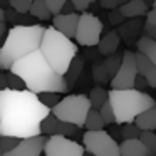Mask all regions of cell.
Here are the masks:
<instances>
[{"label":"cell","instance_id":"6da1fadb","mask_svg":"<svg viewBox=\"0 0 156 156\" xmlns=\"http://www.w3.org/2000/svg\"><path fill=\"white\" fill-rule=\"evenodd\" d=\"M51 114L37 94L22 91H4V104L0 111V136H15L19 139L41 134V122Z\"/></svg>","mask_w":156,"mask_h":156},{"label":"cell","instance_id":"7a4b0ae2","mask_svg":"<svg viewBox=\"0 0 156 156\" xmlns=\"http://www.w3.org/2000/svg\"><path fill=\"white\" fill-rule=\"evenodd\" d=\"M9 71L14 72L15 76H19L24 81L27 91L34 92L37 96L42 92L62 94L69 89L64 76H59L57 72L52 71L51 66L45 62V59L39 52V49L27 54L25 57L15 61Z\"/></svg>","mask_w":156,"mask_h":156},{"label":"cell","instance_id":"3957f363","mask_svg":"<svg viewBox=\"0 0 156 156\" xmlns=\"http://www.w3.org/2000/svg\"><path fill=\"white\" fill-rule=\"evenodd\" d=\"M45 29L39 24L14 25L0 47V69L9 71L15 61L37 51Z\"/></svg>","mask_w":156,"mask_h":156},{"label":"cell","instance_id":"277c9868","mask_svg":"<svg viewBox=\"0 0 156 156\" xmlns=\"http://www.w3.org/2000/svg\"><path fill=\"white\" fill-rule=\"evenodd\" d=\"M39 52L51 66L52 71L57 72L59 76H64L72 59L77 55V44H74L72 39H67L61 32H57L54 27H47L41 39Z\"/></svg>","mask_w":156,"mask_h":156},{"label":"cell","instance_id":"5b68a950","mask_svg":"<svg viewBox=\"0 0 156 156\" xmlns=\"http://www.w3.org/2000/svg\"><path fill=\"white\" fill-rule=\"evenodd\" d=\"M108 101L116 124L133 122L138 114L156 106V101L151 96L138 89H111L108 91Z\"/></svg>","mask_w":156,"mask_h":156},{"label":"cell","instance_id":"8992f818","mask_svg":"<svg viewBox=\"0 0 156 156\" xmlns=\"http://www.w3.org/2000/svg\"><path fill=\"white\" fill-rule=\"evenodd\" d=\"M89 109H91V102H89L87 96L71 94V96H66L64 99H61L51 109V114L64 122L74 124L76 128H82Z\"/></svg>","mask_w":156,"mask_h":156},{"label":"cell","instance_id":"52a82bcc","mask_svg":"<svg viewBox=\"0 0 156 156\" xmlns=\"http://www.w3.org/2000/svg\"><path fill=\"white\" fill-rule=\"evenodd\" d=\"M86 153L91 156H119V144L109 136L106 129L101 131H86L82 136Z\"/></svg>","mask_w":156,"mask_h":156},{"label":"cell","instance_id":"ba28073f","mask_svg":"<svg viewBox=\"0 0 156 156\" xmlns=\"http://www.w3.org/2000/svg\"><path fill=\"white\" fill-rule=\"evenodd\" d=\"M102 29H104L102 22L96 15L89 14V12H82V14H79V22L74 39L82 47H94L101 39Z\"/></svg>","mask_w":156,"mask_h":156},{"label":"cell","instance_id":"9c48e42d","mask_svg":"<svg viewBox=\"0 0 156 156\" xmlns=\"http://www.w3.org/2000/svg\"><path fill=\"white\" fill-rule=\"evenodd\" d=\"M138 76L134 61V52L124 51L121 57V66L111 79V89H134V79Z\"/></svg>","mask_w":156,"mask_h":156},{"label":"cell","instance_id":"30bf717a","mask_svg":"<svg viewBox=\"0 0 156 156\" xmlns=\"http://www.w3.org/2000/svg\"><path fill=\"white\" fill-rule=\"evenodd\" d=\"M44 156H82L84 148L77 141H72L67 136H49L45 138Z\"/></svg>","mask_w":156,"mask_h":156},{"label":"cell","instance_id":"8fae6325","mask_svg":"<svg viewBox=\"0 0 156 156\" xmlns=\"http://www.w3.org/2000/svg\"><path fill=\"white\" fill-rule=\"evenodd\" d=\"M44 144H45L44 134L24 138L19 141V144L12 151L4 153L2 156H41L42 151H44Z\"/></svg>","mask_w":156,"mask_h":156},{"label":"cell","instance_id":"7c38bea8","mask_svg":"<svg viewBox=\"0 0 156 156\" xmlns=\"http://www.w3.org/2000/svg\"><path fill=\"white\" fill-rule=\"evenodd\" d=\"M77 129L79 128H76L74 124L61 121L52 114H49L41 122V134H47V136H69V134L72 136L77 133Z\"/></svg>","mask_w":156,"mask_h":156},{"label":"cell","instance_id":"4fadbf2b","mask_svg":"<svg viewBox=\"0 0 156 156\" xmlns=\"http://www.w3.org/2000/svg\"><path fill=\"white\" fill-rule=\"evenodd\" d=\"M79 22V14H57L52 15V27L67 39H74Z\"/></svg>","mask_w":156,"mask_h":156},{"label":"cell","instance_id":"5bb4252c","mask_svg":"<svg viewBox=\"0 0 156 156\" xmlns=\"http://www.w3.org/2000/svg\"><path fill=\"white\" fill-rule=\"evenodd\" d=\"M134 61H136L138 74L144 79L146 84H148L149 87L156 89V66L153 64L146 55H143L141 52H136L134 54Z\"/></svg>","mask_w":156,"mask_h":156},{"label":"cell","instance_id":"9a60e30c","mask_svg":"<svg viewBox=\"0 0 156 156\" xmlns=\"http://www.w3.org/2000/svg\"><path fill=\"white\" fill-rule=\"evenodd\" d=\"M149 10V7L143 2V0H128L126 4H122L119 7V12L124 19H134L146 15V12Z\"/></svg>","mask_w":156,"mask_h":156},{"label":"cell","instance_id":"2e32d148","mask_svg":"<svg viewBox=\"0 0 156 156\" xmlns=\"http://www.w3.org/2000/svg\"><path fill=\"white\" fill-rule=\"evenodd\" d=\"M136 124V128L139 131H154L156 129V106L143 111L141 114H138L133 121Z\"/></svg>","mask_w":156,"mask_h":156},{"label":"cell","instance_id":"e0dca14e","mask_svg":"<svg viewBox=\"0 0 156 156\" xmlns=\"http://www.w3.org/2000/svg\"><path fill=\"white\" fill-rule=\"evenodd\" d=\"M148 149L138 139H126L119 144V156H148Z\"/></svg>","mask_w":156,"mask_h":156},{"label":"cell","instance_id":"ac0fdd59","mask_svg":"<svg viewBox=\"0 0 156 156\" xmlns=\"http://www.w3.org/2000/svg\"><path fill=\"white\" fill-rule=\"evenodd\" d=\"M119 42H121V39H119L118 32H114V30L108 32V34H106L104 37H101L99 42H98L99 54L106 55V57L111 55V54H114V52L118 51V47H119Z\"/></svg>","mask_w":156,"mask_h":156},{"label":"cell","instance_id":"d6986e66","mask_svg":"<svg viewBox=\"0 0 156 156\" xmlns=\"http://www.w3.org/2000/svg\"><path fill=\"white\" fill-rule=\"evenodd\" d=\"M82 71H84V61H82L81 57H77L76 55L74 59H72V62L69 64V69L67 72L64 74V79H66V84L69 86H74L76 81L79 79V76L82 74Z\"/></svg>","mask_w":156,"mask_h":156},{"label":"cell","instance_id":"ffe728a7","mask_svg":"<svg viewBox=\"0 0 156 156\" xmlns=\"http://www.w3.org/2000/svg\"><path fill=\"white\" fill-rule=\"evenodd\" d=\"M138 52H141L143 55H146V57L156 66V39L146 37V35L141 37L138 41Z\"/></svg>","mask_w":156,"mask_h":156},{"label":"cell","instance_id":"44dd1931","mask_svg":"<svg viewBox=\"0 0 156 156\" xmlns=\"http://www.w3.org/2000/svg\"><path fill=\"white\" fill-rule=\"evenodd\" d=\"M27 14H30V17H35L39 20H51L52 14L49 12L47 5L44 4V0H32L30 2V9Z\"/></svg>","mask_w":156,"mask_h":156},{"label":"cell","instance_id":"7402d4cb","mask_svg":"<svg viewBox=\"0 0 156 156\" xmlns=\"http://www.w3.org/2000/svg\"><path fill=\"white\" fill-rule=\"evenodd\" d=\"M84 128H86V131H101V129L106 128L98 109H92V108L89 109L87 116H86V121H84Z\"/></svg>","mask_w":156,"mask_h":156},{"label":"cell","instance_id":"603a6c76","mask_svg":"<svg viewBox=\"0 0 156 156\" xmlns=\"http://www.w3.org/2000/svg\"><path fill=\"white\" fill-rule=\"evenodd\" d=\"M87 99H89V102H91L92 109H99L106 101H108V91H106L102 86H96V87L91 89Z\"/></svg>","mask_w":156,"mask_h":156},{"label":"cell","instance_id":"cb8c5ba5","mask_svg":"<svg viewBox=\"0 0 156 156\" xmlns=\"http://www.w3.org/2000/svg\"><path fill=\"white\" fill-rule=\"evenodd\" d=\"M121 57H122V54L114 52V54L108 55V57H106V61L102 62V66H104V69H106V72H108L109 79H112V76H114L116 71L119 69V66H121Z\"/></svg>","mask_w":156,"mask_h":156},{"label":"cell","instance_id":"d4e9b609","mask_svg":"<svg viewBox=\"0 0 156 156\" xmlns=\"http://www.w3.org/2000/svg\"><path fill=\"white\" fill-rule=\"evenodd\" d=\"M92 79H94L99 86L108 84V82L111 81V79H109V76H108V72H106V69H104V66L98 64V62L92 66Z\"/></svg>","mask_w":156,"mask_h":156},{"label":"cell","instance_id":"484cf974","mask_svg":"<svg viewBox=\"0 0 156 156\" xmlns=\"http://www.w3.org/2000/svg\"><path fill=\"white\" fill-rule=\"evenodd\" d=\"M139 141L146 146V149L149 153H156V134L153 131H141Z\"/></svg>","mask_w":156,"mask_h":156},{"label":"cell","instance_id":"4316f807","mask_svg":"<svg viewBox=\"0 0 156 156\" xmlns=\"http://www.w3.org/2000/svg\"><path fill=\"white\" fill-rule=\"evenodd\" d=\"M139 134H141V131H139L138 128H136L134 122H126V124H121V136L122 139H138Z\"/></svg>","mask_w":156,"mask_h":156},{"label":"cell","instance_id":"83f0119b","mask_svg":"<svg viewBox=\"0 0 156 156\" xmlns=\"http://www.w3.org/2000/svg\"><path fill=\"white\" fill-rule=\"evenodd\" d=\"M5 79H7V89H12V91H22V89H25L24 81H22L19 76H15L14 72L7 71Z\"/></svg>","mask_w":156,"mask_h":156},{"label":"cell","instance_id":"f1b7e54d","mask_svg":"<svg viewBox=\"0 0 156 156\" xmlns=\"http://www.w3.org/2000/svg\"><path fill=\"white\" fill-rule=\"evenodd\" d=\"M37 98L47 109H52L59 101H61V96H59L57 92H42V94L37 96Z\"/></svg>","mask_w":156,"mask_h":156},{"label":"cell","instance_id":"f546056e","mask_svg":"<svg viewBox=\"0 0 156 156\" xmlns=\"http://www.w3.org/2000/svg\"><path fill=\"white\" fill-rule=\"evenodd\" d=\"M19 141L20 139L15 138V136H0V149H2V153L12 151L19 144Z\"/></svg>","mask_w":156,"mask_h":156},{"label":"cell","instance_id":"4dcf8cb0","mask_svg":"<svg viewBox=\"0 0 156 156\" xmlns=\"http://www.w3.org/2000/svg\"><path fill=\"white\" fill-rule=\"evenodd\" d=\"M99 114H101L102 121H104V124H114V114H112V109H111V104H109V101H106L104 104L101 106V108L98 109Z\"/></svg>","mask_w":156,"mask_h":156},{"label":"cell","instance_id":"1f68e13d","mask_svg":"<svg viewBox=\"0 0 156 156\" xmlns=\"http://www.w3.org/2000/svg\"><path fill=\"white\" fill-rule=\"evenodd\" d=\"M10 9L17 14H27L30 9V0H7Z\"/></svg>","mask_w":156,"mask_h":156},{"label":"cell","instance_id":"d6a6232c","mask_svg":"<svg viewBox=\"0 0 156 156\" xmlns=\"http://www.w3.org/2000/svg\"><path fill=\"white\" fill-rule=\"evenodd\" d=\"M44 4L47 5L49 12H51L52 15H57V14H61L62 7H64V4H66V0H44Z\"/></svg>","mask_w":156,"mask_h":156},{"label":"cell","instance_id":"836d02e7","mask_svg":"<svg viewBox=\"0 0 156 156\" xmlns=\"http://www.w3.org/2000/svg\"><path fill=\"white\" fill-rule=\"evenodd\" d=\"M96 0H71V4L74 5L76 12H86L91 4H94Z\"/></svg>","mask_w":156,"mask_h":156},{"label":"cell","instance_id":"e575fe53","mask_svg":"<svg viewBox=\"0 0 156 156\" xmlns=\"http://www.w3.org/2000/svg\"><path fill=\"white\" fill-rule=\"evenodd\" d=\"M126 2H128V0H99V4H101L102 9H111V10L121 7V5L126 4Z\"/></svg>","mask_w":156,"mask_h":156},{"label":"cell","instance_id":"d590c367","mask_svg":"<svg viewBox=\"0 0 156 156\" xmlns=\"http://www.w3.org/2000/svg\"><path fill=\"white\" fill-rule=\"evenodd\" d=\"M146 24L156 29V7L149 9V10L146 12Z\"/></svg>","mask_w":156,"mask_h":156},{"label":"cell","instance_id":"8d00e7d4","mask_svg":"<svg viewBox=\"0 0 156 156\" xmlns=\"http://www.w3.org/2000/svg\"><path fill=\"white\" fill-rule=\"evenodd\" d=\"M146 86H148V84H146L144 79H143L139 74L136 76V79H134V89H138V91H143V89H144Z\"/></svg>","mask_w":156,"mask_h":156},{"label":"cell","instance_id":"74e56055","mask_svg":"<svg viewBox=\"0 0 156 156\" xmlns=\"http://www.w3.org/2000/svg\"><path fill=\"white\" fill-rule=\"evenodd\" d=\"M122 19H124V17L121 15V12H119L118 9H114V10H112V17L109 15V20H111L112 24H118V22H121Z\"/></svg>","mask_w":156,"mask_h":156},{"label":"cell","instance_id":"f35d334b","mask_svg":"<svg viewBox=\"0 0 156 156\" xmlns=\"http://www.w3.org/2000/svg\"><path fill=\"white\" fill-rule=\"evenodd\" d=\"M74 5L71 4V0H66V4H64V7H62V10H61V14H74Z\"/></svg>","mask_w":156,"mask_h":156},{"label":"cell","instance_id":"ab89813d","mask_svg":"<svg viewBox=\"0 0 156 156\" xmlns=\"http://www.w3.org/2000/svg\"><path fill=\"white\" fill-rule=\"evenodd\" d=\"M144 30H146V37L156 39V29H154V27H151V25L144 24Z\"/></svg>","mask_w":156,"mask_h":156},{"label":"cell","instance_id":"60d3db41","mask_svg":"<svg viewBox=\"0 0 156 156\" xmlns=\"http://www.w3.org/2000/svg\"><path fill=\"white\" fill-rule=\"evenodd\" d=\"M4 89H7V79H5V74L2 72L0 74V91H4Z\"/></svg>","mask_w":156,"mask_h":156},{"label":"cell","instance_id":"b9f144b4","mask_svg":"<svg viewBox=\"0 0 156 156\" xmlns=\"http://www.w3.org/2000/svg\"><path fill=\"white\" fill-rule=\"evenodd\" d=\"M5 32H7V24H5V22H0V37H2Z\"/></svg>","mask_w":156,"mask_h":156},{"label":"cell","instance_id":"7bdbcfd3","mask_svg":"<svg viewBox=\"0 0 156 156\" xmlns=\"http://www.w3.org/2000/svg\"><path fill=\"white\" fill-rule=\"evenodd\" d=\"M0 22H5V10L0 7Z\"/></svg>","mask_w":156,"mask_h":156},{"label":"cell","instance_id":"ee69618b","mask_svg":"<svg viewBox=\"0 0 156 156\" xmlns=\"http://www.w3.org/2000/svg\"><path fill=\"white\" fill-rule=\"evenodd\" d=\"M4 91H0V111H2V104H4Z\"/></svg>","mask_w":156,"mask_h":156},{"label":"cell","instance_id":"f6af8a7d","mask_svg":"<svg viewBox=\"0 0 156 156\" xmlns=\"http://www.w3.org/2000/svg\"><path fill=\"white\" fill-rule=\"evenodd\" d=\"M0 5H4V7H5V5H9V2H7V0H0Z\"/></svg>","mask_w":156,"mask_h":156},{"label":"cell","instance_id":"bcb514c9","mask_svg":"<svg viewBox=\"0 0 156 156\" xmlns=\"http://www.w3.org/2000/svg\"><path fill=\"white\" fill-rule=\"evenodd\" d=\"M148 156H156V153H148Z\"/></svg>","mask_w":156,"mask_h":156},{"label":"cell","instance_id":"7dc6e473","mask_svg":"<svg viewBox=\"0 0 156 156\" xmlns=\"http://www.w3.org/2000/svg\"><path fill=\"white\" fill-rule=\"evenodd\" d=\"M153 7H156V0H153Z\"/></svg>","mask_w":156,"mask_h":156},{"label":"cell","instance_id":"c3c4849f","mask_svg":"<svg viewBox=\"0 0 156 156\" xmlns=\"http://www.w3.org/2000/svg\"><path fill=\"white\" fill-rule=\"evenodd\" d=\"M82 156H91V154H89V153H84V154H82Z\"/></svg>","mask_w":156,"mask_h":156},{"label":"cell","instance_id":"681fc988","mask_svg":"<svg viewBox=\"0 0 156 156\" xmlns=\"http://www.w3.org/2000/svg\"><path fill=\"white\" fill-rule=\"evenodd\" d=\"M2 154H4V153H2V149H0V156H2Z\"/></svg>","mask_w":156,"mask_h":156},{"label":"cell","instance_id":"f907efd6","mask_svg":"<svg viewBox=\"0 0 156 156\" xmlns=\"http://www.w3.org/2000/svg\"><path fill=\"white\" fill-rule=\"evenodd\" d=\"M30 2H32V0H30Z\"/></svg>","mask_w":156,"mask_h":156}]
</instances>
